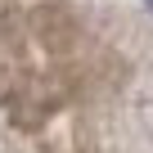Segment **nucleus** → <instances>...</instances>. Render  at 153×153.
<instances>
[{
    "label": "nucleus",
    "instance_id": "obj_1",
    "mask_svg": "<svg viewBox=\"0 0 153 153\" xmlns=\"http://www.w3.org/2000/svg\"><path fill=\"white\" fill-rule=\"evenodd\" d=\"M32 27H36L41 45L54 50V54H68V50L76 45V36H81L76 18H72L63 5H45V9H36V14H32Z\"/></svg>",
    "mask_w": 153,
    "mask_h": 153
},
{
    "label": "nucleus",
    "instance_id": "obj_2",
    "mask_svg": "<svg viewBox=\"0 0 153 153\" xmlns=\"http://www.w3.org/2000/svg\"><path fill=\"white\" fill-rule=\"evenodd\" d=\"M149 9H153V0H149Z\"/></svg>",
    "mask_w": 153,
    "mask_h": 153
}]
</instances>
